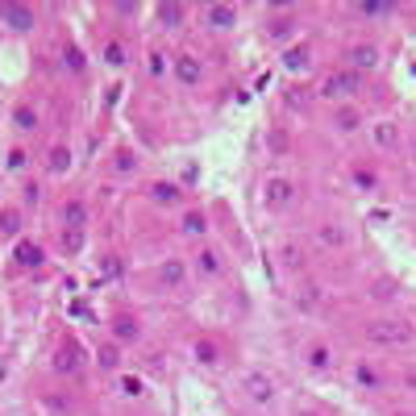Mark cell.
I'll list each match as a JSON object with an SVG mask.
<instances>
[{
	"instance_id": "24",
	"label": "cell",
	"mask_w": 416,
	"mask_h": 416,
	"mask_svg": "<svg viewBox=\"0 0 416 416\" xmlns=\"http://www.w3.org/2000/svg\"><path fill=\"white\" fill-rule=\"evenodd\" d=\"M21 233V213L17 208H4L0 213V238H17Z\"/></svg>"
},
{
	"instance_id": "2",
	"label": "cell",
	"mask_w": 416,
	"mask_h": 416,
	"mask_svg": "<svg viewBox=\"0 0 416 416\" xmlns=\"http://www.w3.org/2000/svg\"><path fill=\"white\" fill-rule=\"evenodd\" d=\"M0 25H4V29H13V33H29V29L38 25V17H33V8H29V4L4 0V4H0Z\"/></svg>"
},
{
	"instance_id": "29",
	"label": "cell",
	"mask_w": 416,
	"mask_h": 416,
	"mask_svg": "<svg viewBox=\"0 0 416 416\" xmlns=\"http://www.w3.org/2000/svg\"><path fill=\"white\" fill-rule=\"evenodd\" d=\"M308 363H313V371H329V367H333V354H329V346H313Z\"/></svg>"
},
{
	"instance_id": "3",
	"label": "cell",
	"mask_w": 416,
	"mask_h": 416,
	"mask_svg": "<svg viewBox=\"0 0 416 416\" xmlns=\"http://www.w3.org/2000/svg\"><path fill=\"white\" fill-rule=\"evenodd\" d=\"M354 92H363V75L358 71H329L325 75V83H321V96H354Z\"/></svg>"
},
{
	"instance_id": "31",
	"label": "cell",
	"mask_w": 416,
	"mask_h": 416,
	"mask_svg": "<svg viewBox=\"0 0 416 416\" xmlns=\"http://www.w3.org/2000/svg\"><path fill=\"white\" fill-rule=\"evenodd\" d=\"M196 358H200L204 367H217V363H221V354H217L213 342H196Z\"/></svg>"
},
{
	"instance_id": "1",
	"label": "cell",
	"mask_w": 416,
	"mask_h": 416,
	"mask_svg": "<svg viewBox=\"0 0 416 416\" xmlns=\"http://www.w3.org/2000/svg\"><path fill=\"white\" fill-rule=\"evenodd\" d=\"M367 342L371 346H408L413 342V329L404 321H371L367 325Z\"/></svg>"
},
{
	"instance_id": "27",
	"label": "cell",
	"mask_w": 416,
	"mask_h": 416,
	"mask_svg": "<svg viewBox=\"0 0 416 416\" xmlns=\"http://www.w3.org/2000/svg\"><path fill=\"white\" fill-rule=\"evenodd\" d=\"M196 267H200V275H208V279L221 275V258H217V250H200V263H196Z\"/></svg>"
},
{
	"instance_id": "11",
	"label": "cell",
	"mask_w": 416,
	"mask_h": 416,
	"mask_svg": "<svg viewBox=\"0 0 416 416\" xmlns=\"http://www.w3.org/2000/svg\"><path fill=\"white\" fill-rule=\"evenodd\" d=\"M333 125H338L342 133H354V129H363V125H367V117H363L354 104H346V108H338V113H333Z\"/></svg>"
},
{
	"instance_id": "34",
	"label": "cell",
	"mask_w": 416,
	"mask_h": 416,
	"mask_svg": "<svg viewBox=\"0 0 416 416\" xmlns=\"http://www.w3.org/2000/svg\"><path fill=\"white\" fill-rule=\"evenodd\" d=\"M117 275H121V258H113V254H108V258L100 263V279H117Z\"/></svg>"
},
{
	"instance_id": "7",
	"label": "cell",
	"mask_w": 416,
	"mask_h": 416,
	"mask_svg": "<svg viewBox=\"0 0 416 416\" xmlns=\"http://www.w3.org/2000/svg\"><path fill=\"white\" fill-rule=\"evenodd\" d=\"M13 258H17V267H21V271H38V267L46 263V250H42L38 242H17Z\"/></svg>"
},
{
	"instance_id": "30",
	"label": "cell",
	"mask_w": 416,
	"mask_h": 416,
	"mask_svg": "<svg viewBox=\"0 0 416 416\" xmlns=\"http://www.w3.org/2000/svg\"><path fill=\"white\" fill-rule=\"evenodd\" d=\"M204 229H208V225H204V213H188V217H183V233H188V238H200Z\"/></svg>"
},
{
	"instance_id": "33",
	"label": "cell",
	"mask_w": 416,
	"mask_h": 416,
	"mask_svg": "<svg viewBox=\"0 0 416 416\" xmlns=\"http://www.w3.org/2000/svg\"><path fill=\"white\" fill-rule=\"evenodd\" d=\"M121 396H125V400H138V396H142V379L125 375V379H121Z\"/></svg>"
},
{
	"instance_id": "25",
	"label": "cell",
	"mask_w": 416,
	"mask_h": 416,
	"mask_svg": "<svg viewBox=\"0 0 416 416\" xmlns=\"http://www.w3.org/2000/svg\"><path fill=\"white\" fill-rule=\"evenodd\" d=\"M46 167H50L54 175L71 171V150H67V146H54V150H50V163H46Z\"/></svg>"
},
{
	"instance_id": "35",
	"label": "cell",
	"mask_w": 416,
	"mask_h": 416,
	"mask_svg": "<svg viewBox=\"0 0 416 416\" xmlns=\"http://www.w3.org/2000/svg\"><path fill=\"white\" fill-rule=\"evenodd\" d=\"M133 167H138V158H133L129 150H121V154H117V171H121V175H129Z\"/></svg>"
},
{
	"instance_id": "5",
	"label": "cell",
	"mask_w": 416,
	"mask_h": 416,
	"mask_svg": "<svg viewBox=\"0 0 416 416\" xmlns=\"http://www.w3.org/2000/svg\"><path fill=\"white\" fill-rule=\"evenodd\" d=\"M346 58H350V71H358V75L379 67V50H375L371 42H358V46H350V50H346Z\"/></svg>"
},
{
	"instance_id": "6",
	"label": "cell",
	"mask_w": 416,
	"mask_h": 416,
	"mask_svg": "<svg viewBox=\"0 0 416 416\" xmlns=\"http://www.w3.org/2000/svg\"><path fill=\"white\" fill-rule=\"evenodd\" d=\"M200 75H204V71H200V58H196V54H175V79H179L183 88H196Z\"/></svg>"
},
{
	"instance_id": "19",
	"label": "cell",
	"mask_w": 416,
	"mask_h": 416,
	"mask_svg": "<svg viewBox=\"0 0 416 416\" xmlns=\"http://www.w3.org/2000/svg\"><path fill=\"white\" fill-rule=\"evenodd\" d=\"M138 333H142V329H138L133 317H117V321H113V338H117V342H138Z\"/></svg>"
},
{
	"instance_id": "13",
	"label": "cell",
	"mask_w": 416,
	"mask_h": 416,
	"mask_svg": "<svg viewBox=\"0 0 416 416\" xmlns=\"http://www.w3.org/2000/svg\"><path fill=\"white\" fill-rule=\"evenodd\" d=\"M375 146L396 150V146H400V125H396V121H379V125H375Z\"/></svg>"
},
{
	"instance_id": "20",
	"label": "cell",
	"mask_w": 416,
	"mask_h": 416,
	"mask_svg": "<svg viewBox=\"0 0 416 416\" xmlns=\"http://www.w3.org/2000/svg\"><path fill=\"white\" fill-rule=\"evenodd\" d=\"M308 63H313V54H308V46H292V50L283 54V67H288V71H304Z\"/></svg>"
},
{
	"instance_id": "14",
	"label": "cell",
	"mask_w": 416,
	"mask_h": 416,
	"mask_svg": "<svg viewBox=\"0 0 416 416\" xmlns=\"http://www.w3.org/2000/svg\"><path fill=\"white\" fill-rule=\"evenodd\" d=\"M54 371H58V375H75V371H79V350H75V346H58Z\"/></svg>"
},
{
	"instance_id": "15",
	"label": "cell",
	"mask_w": 416,
	"mask_h": 416,
	"mask_svg": "<svg viewBox=\"0 0 416 416\" xmlns=\"http://www.w3.org/2000/svg\"><path fill=\"white\" fill-rule=\"evenodd\" d=\"M150 196H154V204H163V208H175V204L183 200V192H179L175 183H154Z\"/></svg>"
},
{
	"instance_id": "41",
	"label": "cell",
	"mask_w": 416,
	"mask_h": 416,
	"mask_svg": "<svg viewBox=\"0 0 416 416\" xmlns=\"http://www.w3.org/2000/svg\"><path fill=\"white\" fill-rule=\"evenodd\" d=\"M0 379H4V363H0Z\"/></svg>"
},
{
	"instance_id": "10",
	"label": "cell",
	"mask_w": 416,
	"mask_h": 416,
	"mask_svg": "<svg viewBox=\"0 0 416 416\" xmlns=\"http://www.w3.org/2000/svg\"><path fill=\"white\" fill-rule=\"evenodd\" d=\"M58 217H63L67 229H83V225H88V204H83V200H63Z\"/></svg>"
},
{
	"instance_id": "28",
	"label": "cell",
	"mask_w": 416,
	"mask_h": 416,
	"mask_svg": "<svg viewBox=\"0 0 416 416\" xmlns=\"http://www.w3.org/2000/svg\"><path fill=\"white\" fill-rule=\"evenodd\" d=\"M292 29H296V17H292V13H283V17H275V21H271V29H267V33H271V38H288Z\"/></svg>"
},
{
	"instance_id": "9",
	"label": "cell",
	"mask_w": 416,
	"mask_h": 416,
	"mask_svg": "<svg viewBox=\"0 0 416 416\" xmlns=\"http://www.w3.org/2000/svg\"><path fill=\"white\" fill-rule=\"evenodd\" d=\"M204 21H208L213 29H233V25H238V8H233V4H208V8H204Z\"/></svg>"
},
{
	"instance_id": "21",
	"label": "cell",
	"mask_w": 416,
	"mask_h": 416,
	"mask_svg": "<svg viewBox=\"0 0 416 416\" xmlns=\"http://www.w3.org/2000/svg\"><path fill=\"white\" fill-rule=\"evenodd\" d=\"M158 21L167 29H179L183 25V4H158Z\"/></svg>"
},
{
	"instance_id": "18",
	"label": "cell",
	"mask_w": 416,
	"mask_h": 416,
	"mask_svg": "<svg viewBox=\"0 0 416 416\" xmlns=\"http://www.w3.org/2000/svg\"><path fill=\"white\" fill-rule=\"evenodd\" d=\"M13 125H17L21 133H33V129H38V113H33L29 104H17V108H13Z\"/></svg>"
},
{
	"instance_id": "17",
	"label": "cell",
	"mask_w": 416,
	"mask_h": 416,
	"mask_svg": "<svg viewBox=\"0 0 416 416\" xmlns=\"http://www.w3.org/2000/svg\"><path fill=\"white\" fill-rule=\"evenodd\" d=\"M354 13L358 17H392L396 4H388V0H363V4H354Z\"/></svg>"
},
{
	"instance_id": "32",
	"label": "cell",
	"mask_w": 416,
	"mask_h": 416,
	"mask_svg": "<svg viewBox=\"0 0 416 416\" xmlns=\"http://www.w3.org/2000/svg\"><path fill=\"white\" fill-rule=\"evenodd\" d=\"M104 63H108V67H121V63H125V46H121V42H104Z\"/></svg>"
},
{
	"instance_id": "22",
	"label": "cell",
	"mask_w": 416,
	"mask_h": 416,
	"mask_svg": "<svg viewBox=\"0 0 416 416\" xmlns=\"http://www.w3.org/2000/svg\"><path fill=\"white\" fill-rule=\"evenodd\" d=\"M321 246L342 250V246H346V229H342V225H321Z\"/></svg>"
},
{
	"instance_id": "16",
	"label": "cell",
	"mask_w": 416,
	"mask_h": 416,
	"mask_svg": "<svg viewBox=\"0 0 416 416\" xmlns=\"http://www.w3.org/2000/svg\"><path fill=\"white\" fill-rule=\"evenodd\" d=\"M354 383H358V388H367V392H379V388H383L379 371H375V367H367V363H358V367H354Z\"/></svg>"
},
{
	"instance_id": "39",
	"label": "cell",
	"mask_w": 416,
	"mask_h": 416,
	"mask_svg": "<svg viewBox=\"0 0 416 416\" xmlns=\"http://www.w3.org/2000/svg\"><path fill=\"white\" fill-rule=\"evenodd\" d=\"M8 167H13V171H21V167H25V150H21V146H17V150H8Z\"/></svg>"
},
{
	"instance_id": "4",
	"label": "cell",
	"mask_w": 416,
	"mask_h": 416,
	"mask_svg": "<svg viewBox=\"0 0 416 416\" xmlns=\"http://www.w3.org/2000/svg\"><path fill=\"white\" fill-rule=\"evenodd\" d=\"M292 196H296V183L283 179V175H271V179L263 183V204H267V208H288Z\"/></svg>"
},
{
	"instance_id": "36",
	"label": "cell",
	"mask_w": 416,
	"mask_h": 416,
	"mask_svg": "<svg viewBox=\"0 0 416 416\" xmlns=\"http://www.w3.org/2000/svg\"><path fill=\"white\" fill-rule=\"evenodd\" d=\"M288 104H308V88H288Z\"/></svg>"
},
{
	"instance_id": "37",
	"label": "cell",
	"mask_w": 416,
	"mask_h": 416,
	"mask_svg": "<svg viewBox=\"0 0 416 416\" xmlns=\"http://www.w3.org/2000/svg\"><path fill=\"white\" fill-rule=\"evenodd\" d=\"M63 58H67V67H71V71H83V54H79L75 46H71V50H67Z\"/></svg>"
},
{
	"instance_id": "12",
	"label": "cell",
	"mask_w": 416,
	"mask_h": 416,
	"mask_svg": "<svg viewBox=\"0 0 416 416\" xmlns=\"http://www.w3.org/2000/svg\"><path fill=\"white\" fill-rule=\"evenodd\" d=\"M183 279H188V267H183L179 258H167V263L158 267V283H167V288H183Z\"/></svg>"
},
{
	"instance_id": "8",
	"label": "cell",
	"mask_w": 416,
	"mask_h": 416,
	"mask_svg": "<svg viewBox=\"0 0 416 416\" xmlns=\"http://www.w3.org/2000/svg\"><path fill=\"white\" fill-rule=\"evenodd\" d=\"M242 388H246V396H250L254 404H271V400H275V383H271L267 375H258V371H254V375H246V383H242Z\"/></svg>"
},
{
	"instance_id": "23",
	"label": "cell",
	"mask_w": 416,
	"mask_h": 416,
	"mask_svg": "<svg viewBox=\"0 0 416 416\" xmlns=\"http://www.w3.org/2000/svg\"><path fill=\"white\" fill-rule=\"evenodd\" d=\"M96 363H100L104 371H117V367H121V350H117V342L100 346V350H96Z\"/></svg>"
},
{
	"instance_id": "38",
	"label": "cell",
	"mask_w": 416,
	"mask_h": 416,
	"mask_svg": "<svg viewBox=\"0 0 416 416\" xmlns=\"http://www.w3.org/2000/svg\"><path fill=\"white\" fill-rule=\"evenodd\" d=\"M354 183H358V188H367V192H371V188H375V175H371V171H363V167H358V171H354Z\"/></svg>"
},
{
	"instance_id": "26",
	"label": "cell",
	"mask_w": 416,
	"mask_h": 416,
	"mask_svg": "<svg viewBox=\"0 0 416 416\" xmlns=\"http://www.w3.org/2000/svg\"><path fill=\"white\" fill-rule=\"evenodd\" d=\"M58 246H63V254H79L83 250V229H63Z\"/></svg>"
},
{
	"instance_id": "40",
	"label": "cell",
	"mask_w": 416,
	"mask_h": 416,
	"mask_svg": "<svg viewBox=\"0 0 416 416\" xmlns=\"http://www.w3.org/2000/svg\"><path fill=\"white\" fill-rule=\"evenodd\" d=\"M283 263H288V267H300V254H296V246H292V242L283 246Z\"/></svg>"
}]
</instances>
